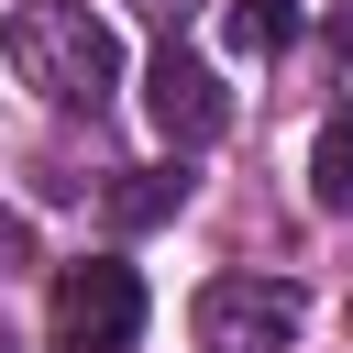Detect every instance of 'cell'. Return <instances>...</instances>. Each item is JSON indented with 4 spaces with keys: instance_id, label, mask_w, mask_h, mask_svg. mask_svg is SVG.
I'll use <instances>...</instances> for the list:
<instances>
[{
    "instance_id": "cell-8",
    "label": "cell",
    "mask_w": 353,
    "mask_h": 353,
    "mask_svg": "<svg viewBox=\"0 0 353 353\" xmlns=\"http://www.w3.org/2000/svg\"><path fill=\"white\" fill-rule=\"evenodd\" d=\"M11 265H33V232H22L11 210H0V276H11Z\"/></svg>"
},
{
    "instance_id": "cell-10",
    "label": "cell",
    "mask_w": 353,
    "mask_h": 353,
    "mask_svg": "<svg viewBox=\"0 0 353 353\" xmlns=\"http://www.w3.org/2000/svg\"><path fill=\"white\" fill-rule=\"evenodd\" d=\"M342 33H353V0H342Z\"/></svg>"
},
{
    "instance_id": "cell-9",
    "label": "cell",
    "mask_w": 353,
    "mask_h": 353,
    "mask_svg": "<svg viewBox=\"0 0 353 353\" xmlns=\"http://www.w3.org/2000/svg\"><path fill=\"white\" fill-rule=\"evenodd\" d=\"M0 353H22V342H11V331H0Z\"/></svg>"
},
{
    "instance_id": "cell-3",
    "label": "cell",
    "mask_w": 353,
    "mask_h": 353,
    "mask_svg": "<svg viewBox=\"0 0 353 353\" xmlns=\"http://www.w3.org/2000/svg\"><path fill=\"white\" fill-rule=\"evenodd\" d=\"M298 320H309V298H298L287 276H210L199 309H188L199 353H287Z\"/></svg>"
},
{
    "instance_id": "cell-1",
    "label": "cell",
    "mask_w": 353,
    "mask_h": 353,
    "mask_svg": "<svg viewBox=\"0 0 353 353\" xmlns=\"http://www.w3.org/2000/svg\"><path fill=\"white\" fill-rule=\"evenodd\" d=\"M0 55H11V77L22 88H44L55 110H110V88H121V33L88 11V0H22L11 22H0Z\"/></svg>"
},
{
    "instance_id": "cell-2",
    "label": "cell",
    "mask_w": 353,
    "mask_h": 353,
    "mask_svg": "<svg viewBox=\"0 0 353 353\" xmlns=\"http://www.w3.org/2000/svg\"><path fill=\"white\" fill-rule=\"evenodd\" d=\"M44 331H55V353H132L143 342V276L110 265V254L66 265L55 298H44Z\"/></svg>"
},
{
    "instance_id": "cell-6",
    "label": "cell",
    "mask_w": 353,
    "mask_h": 353,
    "mask_svg": "<svg viewBox=\"0 0 353 353\" xmlns=\"http://www.w3.org/2000/svg\"><path fill=\"white\" fill-rule=\"evenodd\" d=\"M309 199L320 210H353V99L320 121V143H309Z\"/></svg>"
},
{
    "instance_id": "cell-4",
    "label": "cell",
    "mask_w": 353,
    "mask_h": 353,
    "mask_svg": "<svg viewBox=\"0 0 353 353\" xmlns=\"http://www.w3.org/2000/svg\"><path fill=\"white\" fill-rule=\"evenodd\" d=\"M143 110H154V132L176 143V154H199V143H221V121H232V88L165 33V55L143 66Z\"/></svg>"
},
{
    "instance_id": "cell-7",
    "label": "cell",
    "mask_w": 353,
    "mask_h": 353,
    "mask_svg": "<svg viewBox=\"0 0 353 353\" xmlns=\"http://www.w3.org/2000/svg\"><path fill=\"white\" fill-rule=\"evenodd\" d=\"M221 33H232L243 55H276V44H298V0H232Z\"/></svg>"
},
{
    "instance_id": "cell-5",
    "label": "cell",
    "mask_w": 353,
    "mask_h": 353,
    "mask_svg": "<svg viewBox=\"0 0 353 353\" xmlns=\"http://www.w3.org/2000/svg\"><path fill=\"white\" fill-rule=\"evenodd\" d=\"M99 210H110V232H154V221H176V210H188V154H176V165H121V188H110Z\"/></svg>"
}]
</instances>
